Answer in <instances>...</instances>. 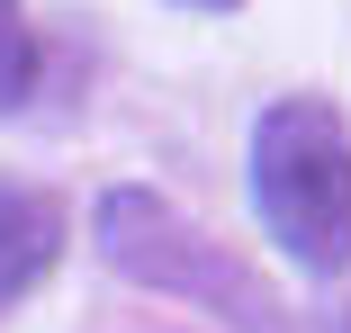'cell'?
I'll return each instance as SVG.
<instances>
[{"instance_id": "obj_1", "label": "cell", "mask_w": 351, "mask_h": 333, "mask_svg": "<svg viewBox=\"0 0 351 333\" xmlns=\"http://www.w3.org/2000/svg\"><path fill=\"white\" fill-rule=\"evenodd\" d=\"M252 208L298 271L351 261V126L333 99H270L252 126Z\"/></svg>"}, {"instance_id": "obj_2", "label": "cell", "mask_w": 351, "mask_h": 333, "mask_svg": "<svg viewBox=\"0 0 351 333\" xmlns=\"http://www.w3.org/2000/svg\"><path fill=\"white\" fill-rule=\"evenodd\" d=\"M99 252L117 261L126 280H145V288H180V297L226 306L243 333H279V297H270L261 280H243V261H234L226 243H207L198 225H180L154 189H108Z\"/></svg>"}, {"instance_id": "obj_3", "label": "cell", "mask_w": 351, "mask_h": 333, "mask_svg": "<svg viewBox=\"0 0 351 333\" xmlns=\"http://www.w3.org/2000/svg\"><path fill=\"white\" fill-rule=\"evenodd\" d=\"M54 261H63V198L0 180V306H19Z\"/></svg>"}, {"instance_id": "obj_4", "label": "cell", "mask_w": 351, "mask_h": 333, "mask_svg": "<svg viewBox=\"0 0 351 333\" xmlns=\"http://www.w3.org/2000/svg\"><path fill=\"white\" fill-rule=\"evenodd\" d=\"M27 82H36V36H27V10H19V0H0V108H10V99H27Z\"/></svg>"}, {"instance_id": "obj_5", "label": "cell", "mask_w": 351, "mask_h": 333, "mask_svg": "<svg viewBox=\"0 0 351 333\" xmlns=\"http://www.w3.org/2000/svg\"><path fill=\"white\" fill-rule=\"evenodd\" d=\"M189 10H234V0H189Z\"/></svg>"}]
</instances>
